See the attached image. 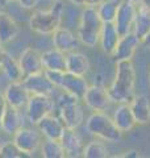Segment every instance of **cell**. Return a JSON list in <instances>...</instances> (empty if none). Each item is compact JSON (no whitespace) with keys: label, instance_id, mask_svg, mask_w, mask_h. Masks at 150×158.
Masks as SVG:
<instances>
[{"label":"cell","instance_id":"cell-1","mask_svg":"<svg viewBox=\"0 0 150 158\" xmlns=\"http://www.w3.org/2000/svg\"><path fill=\"white\" fill-rule=\"evenodd\" d=\"M136 88V70L132 61L116 62V74L111 86L107 88L112 103H131Z\"/></svg>","mask_w":150,"mask_h":158},{"label":"cell","instance_id":"cell-2","mask_svg":"<svg viewBox=\"0 0 150 158\" xmlns=\"http://www.w3.org/2000/svg\"><path fill=\"white\" fill-rule=\"evenodd\" d=\"M86 131L106 142L116 144L123 138V132L115 124L113 118L104 111H94L86 120Z\"/></svg>","mask_w":150,"mask_h":158},{"label":"cell","instance_id":"cell-3","mask_svg":"<svg viewBox=\"0 0 150 158\" xmlns=\"http://www.w3.org/2000/svg\"><path fill=\"white\" fill-rule=\"evenodd\" d=\"M65 11V6L62 0H56L52 8L48 11H36L29 19V28L38 34H52L61 27L62 13Z\"/></svg>","mask_w":150,"mask_h":158},{"label":"cell","instance_id":"cell-4","mask_svg":"<svg viewBox=\"0 0 150 158\" xmlns=\"http://www.w3.org/2000/svg\"><path fill=\"white\" fill-rule=\"evenodd\" d=\"M79 102L81 99L65 91L56 100L58 116L61 117L65 127L70 129H78L84 123V111Z\"/></svg>","mask_w":150,"mask_h":158},{"label":"cell","instance_id":"cell-5","mask_svg":"<svg viewBox=\"0 0 150 158\" xmlns=\"http://www.w3.org/2000/svg\"><path fill=\"white\" fill-rule=\"evenodd\" d=\"M27 118L33 125H37L38 121L45 116L53 113L57 108L56 102L52 96L48 95H31L27 104Z\"/></svg>","mask_w":150,"mask_h":158},{"label":"cell","instance_id":"cell-6","mask_svg":"<svg viewBox=\"0 0 150 158\" xmlns=\"http://www.w3.org/2000/svg\"><path fill=\"white\" fill-rule=\"evenodd\" d=\"M13 142L24 156L32 157L42 145V135L38 128L36 129V128L21 127L13 135Z\"/></svg>","mask_w":150,"mask_h":158},{"label":"cell","instance_id":"cell-7","mask_svg":"<svg viewBox=\"0 0 150 158\" xmlns=\"http://www.w3.org/2000/svg\"><path fill=\"white\" fill-rule=\"evenodd\" d=\"M82 100L88 110H91L92 112L94 111L106 112L112 104L107 88L102 85H95V83L92 86H88L86 94L82 98Z\"/></svg>","mask_w":150,"mask_h":158},{"label":"cell","instance_id":"cell-8","mask_svg":"<svg viewBox=\"0 0 150 158\" xmlns=\"http://www.w3.org/2000/svg\"><path fill=\"white\" fill-rule=\"evenodd\" d=\"M140 45H141V40H140L133 32L123 34V36L120 37L117 46L115 49V52L111 57L115 59V62L132 61L134 53L137 52Z\"/></svg>","mask_w":150,"mask_h":158},{"label":"cell","instance_id":"cell-9","mask_svg":"<svg viewBox=\"0 0 150 158\" xmlns=\"http://www.w3.org/2000/svg\"><path fill=\"white\" fill-rule=\"evenodd\" d=\"M136 12H137V4L127 2V0H121L120 2L116 19H115L113 23L121 36L133 31V23H134V17H136Z\"/></svg>","mask_w":150,"mask_h":158},{"label":"cell","instance_id":"cell-10","mask_svg":"<svg viewBox=\"0 0 150 158\" xmlns=\"http://www.w3.org/2000/svg\"><path fill=\"white\" fill-rule=\"evenodd\" d=\"M24 86L27 87L31 95H48L52 96L57 87L49 81L45 71L37 73L33 75H28L23 79Z\"/></svg>","mask_w":150,"mask_h":158},{"label":"cell","instance_id":"cell-11","mask_svg":"<svg viewBox=\"0 0 150 158\" xmlns=\"http://www.w3.org/2000/svg\"><path fill=\"white\" fill-rule=\"evenodd\" d=\"M19 62L20 66H21L24 78L44 71L42 53H40L34 48H27L25 50H23L19 57Z\"/></svg>","mask_w":150,"mask_h":158},{"label":"cell","instance_id":"cell-12","mask_svg":"<svg viewBox=\"0 0 150 158\" xmlns=\"http://www.w3.org/2000/svg\"><path fill=\"white\" fill-rule=\"evenodd\" d=\"M3 94L7 100V104L15 108H19V110H23V108L27 107L28 100L31 98V94L27 90V87L24 86L23 81L11 82L6 87Z\"/></svg>","mask_w":150,"mask_h":158},{"label":"cell","instance_id":"cell-13","mask_svg":"<svg viewBox=\"0 0 150 158\" xmlns=\"http://www.w3.org/2000/svg\"><path fill=\"white\" fill-rule=\"evenodd\" d=\"M52 41H53L54 48L63 52L65 54H67L70 52H75L78 49L79 44H81L77 34L73 33L70 29L63 28V27H59L52 34Z\"/></svg>","mask_w":150,"mask_h":158},{"label":"cell","instance_id":"cell-14","mask_svg":"<svg viewBox=\"0 0 150 158\" xmlns=\"http://www.w3.org/2000/svg\"><path fill=\"white\" fill-rule=\"evenodd\" d=\"M59 141H61V144L63 146L66 157L78 158V157L83 156V149H84L83 140H82V137L79 136L77 129L66 128L65 132L62 133L61 138H59Z\"/></svg>","mask_w":150,"mask_h":158},{"label":"cell","instance_id":"cell-15","mask_svg":"<svg viewBox=\"0 0 150 158\" xmlns=\"http://www.w3.org/2000/svg\"><path fill=\"white\" fill-rule=\"evenodd\" d=\"M37 128L45 138H50V140H59L62 133L66 129L61 117L53 115V113L41 118L37 124Z\"/></svg>","mask_w":150,"mask_h":158},{"label":"cell","instance_id":"cell-16","mask_svg":"<svg viewBox=\"0 0 150 158\" xmlns=\"http://www.w3.org/2000/svg\"><path fill=\"white\" fill-rule=\"evenodd\" d=\"M120 37H121V34L117 31L115 23H104L102 29H100L99 40V46L102 49V52L107 56H112L117 46Z\"/></svg>","mask_w":150,"mask_h":158},{"label":"cell","instance_id":"cell-17","mask_svg":"<svg viewBox=\"0 0 150 158\" xmlns=\"http://www.w3.org/2000/svg\"><path fill=\"white\" fill-rule=\"evenodd\" d=\"M59 88L63 90L65 92L71 94V95L77 96L78 99L82 100V98L84 96V94H86L87 88H88V82L84 77L75 75V74L65 71Z\"/></svg>","mask_w":150,"mask_h":158},{"label":"cell","instance_id":"cell-18","mask_svg":"<svg viewBox=\"0 0 150 158\" xmlns=\"http://www.w3.org/2000/svg\"><path fill=\"white\" fill-rule=\"evenodd\" d=\"M90 70H91V62L86 54L77 50L66 54V71L75 75L86 77Z\"/></svg>","mask_w":150,"mask_h":158},{"label":"cell","instance_id":"cell-19","mask_svg":"<svg viewBox=\"0 0 150 158\" xmlns=\"http://www.w3.org/2000/svg\"><path fill=\"white\" fill-rule=\"evenodd\" d=\"M112 118H113L116 127L123 133L131 132L133 128L137 125V123H136V120H134V116H133V112L131 110L129 103H120V104H117V107L115 108Z\"/></svg>","mask_w":150,"mask_h":158},{"label":"cell","instance_id":"cell-20","mask_svg":"<svg viewBox=\"0 0 150 158\" xmlns=\"http://www.w3.org/2000/svg\"><path fill=\"white\" fill-rule=\"evenodd\" d=\"M137 125H148L150 123V100L146 95H134L129 103Z\"/></svg>","mask_w":150,"mask_h":158},{"label":"cell","instance_id":"cell-21","mask_svg":"<svg viewBox=\"0 0 150 158\" xmlns=\"http://www.w3.org/2000/svg\"><path fill=\"white\" fill-rule=\"evenodd\" d=\"M21 110L15 108L12 106H7L4 115L2 117V131L7 135H15L20 128L24 127V117L21 115Z\"/></svg>","mask_w":150,"mask_h":158},{"label":"cell","instance_id":"cell-22","mask_svg":"<svg viewBox=\"0 0 150 158\" xmlns=\"http://www.w3.org/2000/svg\"><path fill=\"white\" fill-rule=\"evenodd\" d=\"M42 65L44 70L66 71V54L56 48L50 49L42 53Z\"/></svg>","mask_w":150,"mask_h":158},{"label":"cell","instance_id":"cell-23","mask_svg":"<svg viewBox=\"0 0 150 158\" xmlns=\"http://www.w3.org/2000/svg\"><path fill=\"white\" fill-rule=\"evenodd\" d=\"M20 33L19 24L7 13H3L0 17V42L6 45L8 42H12L16 40Z\"/></svg>","mask_w":150,"mask_h":158},{"label":"cell","instance_id":"cell-24","mask_svg":"<svg viewBox=\"0 0 150 158\" xmlns=\"http://www.w3.org/2000/svg\"><path fill=\"white\" fill-rule=\"evenodd\" d=\"M79 27L100 32V29L103 27V21L99 16L96 6L83 7L82 12H81V17H79Z\"/></svg>","mask_w":150,"mask_h":158},{"label":"cell","instance_id":"cell-25","mask_svg":"<svg viewBox=\"0 0 150 158\" xmlns=\"http://www.w3.org/2000/svg\"><path fill=\"white\" fill-rule=\"evenodd\" d=\"M150 31V9L142 6H137L136 17L133 23V33L142 40L144 36Z\"/></svg>","mask_w":150,"mask_h":158},{"label":"cell","instance_id":"cell-26","mask_svg":"<svg viewBox=\"0 0 150 158\" xmlns=\"http://www.w3.org/2000/svg\"><path fill=\"white\" fill-rule=\"evenodd\" d=\"M2 70L9 82H19L24 79V74L19 59L13 58L9 53H7V56L2 63Z\"/></svg>","mask_w":150,"mask_h":158},{"label":"cell","instance_id":"cell-27","mask_svg":"<svg viewBox=\"0 0 150 158\" xmlns=\"http://www.w3.org/2000/svg\"><path fill=\"white\" fill-rule=\"evenodd\" d=\"M119 0H103L102 3L96 6L99 16L102 19L103 24L104 23H113L117 15V9H119Z\"/></svg>","mask_w":150,"mask_h":158},{"label":"cell","instance_id":"cell-28","mask_svg":"<svg viewBox=\"0 0 150 158\" xmlns=\"http://www.w3.org/2000/svg\"><path fill=\"white\" fill-rule=\"evenodd\" d=\"M41 154L44 158H65L63 146L59 140H50L46 138L41 145Z\"/></svg>","mask_w":150,"mask_h":158},{"label":"cell","instance_id":"cell-29","mask_svg":"<svg viewBox=\"0 0 150 158\" xmlns=\"http://www.w3.org/2000/svg\"><path fill=\"white\" fill-rule=\"evenodd\" d=\"M83 157L84 158H107L109 157V150L107 145L99 140L91 141L84 146L83 149Z\"/></svg>","mask_w":150,"mask_h":158},{"label":"cell","instance_id":"cell-30","mask_svg":"<svg viewBox=\"0 0 150 158\" xmlns=\"http://www.w3.org/2000/svg\"><path fill=\"white\" fill-rule=\"evenodd\" d=\"M78 40L82 45L87 48H95L99 45V40H100V32L92 31V29H87L83 27H78L77 31Z\"/></svg>","mask_w":150,"mask_h":158},{"label":"cell","instance_id":"cell-31","mask_svg":"<svg viewBox=\"0 0 150 158\" xmlns=\"http://www.w3.org/2000/svg\"><path fill=\"white\" fill-rule=\"evenodd\" d=\"M24 154L12 141H6L0 144V158H20Z\"/></svg>","mask_w":150,"mask_h":158},{"label":"cell","instance_id":"cell-32","mask_svg":"<svg viewBox=\"0 0 150 158\" xmlns=\"http://www.w3.org/2000/svg\"><path fill=\"white\" fill-rule=\"evenodd\" d=\"M69 2L74 4V6L86 7V6H99L103 0H69Z\"/></svg>","mask_w":150,"mask_h":158},{"label":"cell","instance_id":"cell-33","mask_svg":"<svg viewBox=\"0 0 150 158\" xmlns=\"http://www.w3.org/2000/svg\"><path fill=\"white\" fill-rule=\"evenodd\" d=\"M17 3L25 9H34L38 6L40 0H17Z\"/></svg>","mask_w":150,"mask_h":158},{"label":"cell","instance_id":"cell-34","mask_svg":"<svg viewBox=\"0 0 150 158\" xmlns=\"http://www.w3.org/2000/svg\"><path fill=\"white\" fill-rule=\"evenodd\" d=\"M7 100L6 98H4V94L0 92V132H2V117L4 115V111H6L7 108Z\"/></svg>","mask_w":150,"mask_h":158},{"label":"cell","instance_id":"cell-35","mask_svg":"<svg viewBox=\"0 0 150 158\" xmlns=\"http://www.w3.org/2000/svg\"><path fill=\"white\" fill-rule=\"evenodd\" d=\"M141 45H144L145 49H148V50H150V31L145 34L144 38L141 40Z\"/></svg>","mask_w":150,"mask_h":158},{"label":"cell","instance_id":"cell-36","mask_svg":"<svg viewBox=\"0 0 150 158\" xmlns=\"http://www.w3.org/2000/svg\"><path fill=\"white\" fill-rule=\"evenodd\" d=\"M6 56H7V52L4 49V45L0 42V67H2V63L4 61V58H6Z\"/></svg>","mask_w":150,"mask_h":158},{"label":"cell","instance_id":"cell-37","mask_svg":"<svg viewBox=\"0 0 150 158\" xmlns=\"http://www.w3.org/2000/svg\"><path fill=\"white\" fill-rule=\"evenodd\" d=\"M127 154H124L123 157H138V152L137 150H129V152H125Z\"/></svg>","mask_w":150,"mask_h":158},{"label":"cell","instance_id":"cell-38","mask_svg":"<svg viewBox=\"0 0 150 158\" xmlns=\"http://www.w3.org/2000/svg\"><path fill=\"white\" fill-rule=\"evenodd\" d=\"M138 6L146 7V8H149V9H150V0H141V2H140V4H138Z\"/></svg>","mask_w":150,"mask_h":158},{"label":"cell","instance_id":"cell-39","mask_svg":"<svg viewBox=\"0 0 150 158\" xmlns=\"http://www.w3.org/2000/svg\"><path fill=\"white\" fill-rule=\"evenodd\" d=\"M12 2H16V0H0V6L6 7V6H8V4L12 3Z\"/></svg>","mask_w":150,"mask_h":158},{"label":"cell","instance_id":"cell-40","mask_svg":"<svg viewBox=\"0 0 150 158\" xmlns=\"http://www.w3.org/2000/svg\"><path fill=\"white\" fill-rule=\"evenodd\" d=\"M127 2H131V3H134V4H140V2H141V0H127Z\"/></svg>","mask_w":150,"mask_h":158},{"label":"cell","instance_id":"cell-41","mask_svg":"<svg viewBox=\"0 0 150 158\" xmlns=\"http://www.w3.org/2000/svg\"><path fill=\"white\" fill-rule=\"evenodd\" d=\"M2 16H3V12H2V11H0V17H2Z\"/></svg>","mask_w":150,"mask_h":158},{"label":"cell","instance_id":"cell-42","mask_svg":"<svg viewBox=\"0 0 150 158\" xmlns=\"http://www.w3.org/2000/svg\"><path fill=\"white\" fill-rule=\"evenodd\" d=\"M53 2H56V0H53Z\"/></svg>","mask_w":150,"mask_h":158},{"label":"cell","instance_id":"cell-43","mask_svg":"<svg viewBox=\"0 0 150 158\" xmlns=\"http://www.w3.org/2000/svg\"><path fill=\"white\" fill-rule=\"evenodd\" d=\"M0 144H2V142H0Z\"/></svg>","mask_w":150,"mask_h":158}]
</instances>
